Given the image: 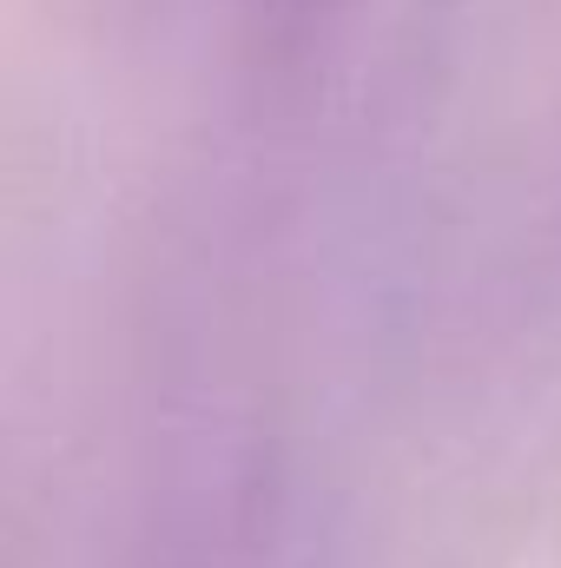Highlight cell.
Segmentation results:
<instances>
[{"label": "cell", "instance_id": "cell-1", "mask_svg": "<svg viewBox=\"0 0 561 568\" xmlns=\"http://www.w3.org/2000/svg\"><path fill=\"white\" fill-rule=\"evenodd\" d=\"M272 7H284V13H297V7H304V0H272Z\"/></svg>", "mask_w": 561, "mask_h": 568}]
</instances>
